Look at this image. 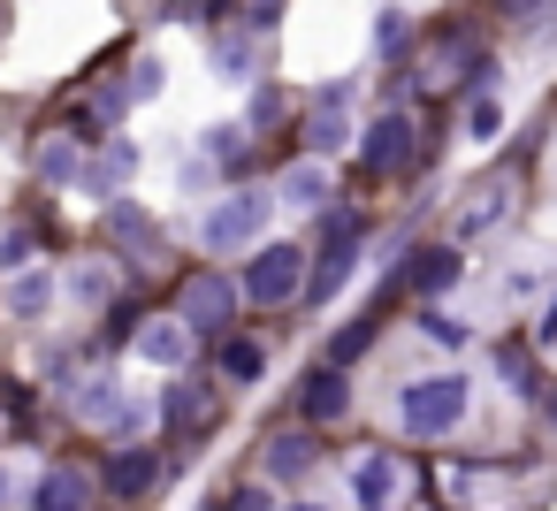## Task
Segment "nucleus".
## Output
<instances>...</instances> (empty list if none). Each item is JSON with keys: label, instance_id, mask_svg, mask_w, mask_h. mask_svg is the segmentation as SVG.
Instances as JSON below:
<instances>
[{"label": "nucleus", "instance_id": "12", "mask_svg": "<svg viewBox=\"0 0 557 511\" xmlns=\"http://www.w3.org/2000/svg\"><path fill=\"white\" fill-rule=\"evenodd\" d=\"M344 100H351V85H329V100L306 115V146H313V153H336V146L351 138V123H344Z\"/></svg>", "mask_w": 557, "mask_h": 511}, {"label": "nucleus", "instance_id": "11", "mask_svg": "<svg viewBox=\"0 0 557 511\" xmlns=\"http://www.w3.org/2000/svg\"><path fill=\"white\" fill-rule=\"evenodd\" d=\"M138 359H153V366H184V359H191V328H184L176 313L146 321V328H138Z\"/></svg>", "mask_w": 557, "mask_h": 511}, {"label": "nucleus", "instance_id": "25", "mask_svg": "<svg viewBox=\"0 0 557 511\" xmlns=\"http://www.w3.org/2000/svg\"><path fill=\"white\" fill-rule=\"evenodd\" d=\"M374 47H405V16H382L374 24Z\"/></svg>", "mask_w": 557, "mask_h": 511}, {"label": "nucleus", "instance_id": "15", "mask_svg": "<svg viewBox=\"0 0 557 511\" xmlns=\"http://www.w3.org/2000/svg\"><path fill=\"white\" fill-rule=\"evenodd\" d=\"M214 366H222L230 382H260V374H268V351H260L252 336H222V351H214Z\"/></svg>", "mask_w": 557, "mask_h": 511}, {"label": "nucleus", "instance_id": "4", "mask_svg": "<svg viewBox=\"0 0 557 511\" xmlns=\"http://www.w3.org/2000/svg\"><path fill=\"white\" fill-rule=\"evenodd\" d=\"M260 229H268V191H230L199 237H207V252H245V245H260Z\"/></svg>", "mask_w": 557, "mask_h": 511}, {"label": "nucleus", "instance_id": "1", "mask_svg": "<svg viewBox=\"0 0 557 511\" xmlns=\"http://www.w3.org/2000/svg\"><path fill=\"white\" fill-rule=\"evenodd\" d=\"M397 420H405V435L443 443V435L466 420V374H428V382H412V389L397 397Z\"/></svg>", "mask_w": 557, "mask_h": 511}, {"label": "nucleus", "instance_id": "29", "mask_svg": "<svg viewBox=\"0 0 557 511\" xmlns=\"http://www.w3.org/2000/svg\"><path fill=\"white\" fill-rule=\"evenodd\" d=\"M230 511H268V496H260V488H237V496H230Z\"/></svg>", "mask_w": 557, "mask_h": 511}, {"label": "nucleus", "instance_id": "32", "mask_svg": "<svg viewBox=\"0 0 557 511\" xmlns=\"http://www.w3.org/2000/svg\"><path fill=\"white\" fill-rule=\"evenodd\" d=\"M0 503H9V481H0Z\"/></svg>", "mask_w": 557, "mask_h": 511}, {"label": "nucleus", "instance_id": "10", "mask_svg": "<svg viewBox=\"0 0 557 511\" xmlns=\"http://www.w3.org/2000/svg\"><path fill=\"white\" fill-rule=\"evenodd\" d=\"M32 511H92V473H77V465H47Z\"/></svg>", "mask_w": 557, "mask_h": 511}, {"label": "nucleus", "instance_id": "7", "mask_svg": "<svg viewBox=\"0 0 557 511\" xmlns=\"http://www.w3.org/2000/svg\"><path fill=\"white\" fill-rule=\"evenodd\" d=\"M359 161H367V176H397V169L412 161V115H382V123H367Z\"/></svg>", "mask_w": 557, "mask_h": 511}, {"label": "nucleus", "instance_id": "2", "mask_svg": "<svg viewBox=\"0 0 557 511\" xmlns=\"http://www.w3.org/2000/svg\"><path fill=\"white\" fill-rule=\"evenodd\" d=\"M351 267H359V222H351V214H329V237H321L313 267L298 275V298H306V306H329Z\"/></svg>", "mask_w": 557, "mask_h": 511}, {"label": "nucleus", "instance_id": "9", "mask_svg": "<svg viewBox=\"0 0 557 511\" xmlns=\"http://www.w3.org/2000/svg\"><path fill=\"white\" fill-rule=\"evenodd\" d=\"M397 488H405V465H397V458H382V450H374V458H359V465H351V496H359L367 511H389V503H397Z\"/></svg>", "mask_w": 557, "mask_h": 511}, {"label": "nucleus", "instance_id": "31", "mask_svg": "<svg viewBox=\"0 0 557 511\" xmlns=\"http://www.w3.org/2000/svg\"><path fill=\"white\" fill-rule=\"evenodd\" d=\"M283 511H321V503H283Z\"/></svg>", "mask_w": 557, "mask_h": 511}, {"label": "nucleus", "instance_id": "27", "mask_svg": "<svg viewBox=\"0 0 557 511\" xmlns=\"http://www.w3.org/2000/svg\"><path fill=\"white\" fill-rule=\"evenodd\" d=\"M534 344H557V298L542 306V321H534Z\"/></svg>", "mask_w": 557, "mask_h": 511}, {"label": "nucleus", "instance_id": "30", "mask_svg": "<svg viewBox=\"0 0 557 511\" xmlns=\"http://www.w3.org/2000/svg\"><path fill=\"white\" fill-rule=\"evenodd\" d=\"M275 9H283V0H252V32H268V24H275Z\"/></svg>", "mask_w": 557, "mask_h": 511}, {"label": "nucleus", "instance_id": "21", "mask_svg": "<svg viewBox=\"0 0 557 511\" xmlns=\"http://www.w3.org/2000/svg\"><path fill=\"white\" fill-rule=\"evenodd\" d=\"M123 92H131V100H153V92H161V62H138V70H131V85H123Z\"/></svg>", "mask_w": 557, "mask_h": 511}, {"label": "nucleus", "instance_id": "19", "mask_svg": "<svg viewBox=\"0 0 557 511\" xmlns=\"http://www.w3.org/2000/svg\"><path fill=\"white\" fill-rule=\"evenodd\" d=\"M191 420H207V397L199 389H169V427H191Z\"/></svg>", "mask_w": 557, "mask_h": 511}, {"label": "nucleus", "instance_id": "16", "mask_svg": "<svg viewBox=\"0 0 557 511\" xmlns=\"http://www.w3.org/2000/svg\"><path fill=\"white\" fill-rule=\"evenodd\" d=\"M344 404H351V382H344V366H321V374L306 382V412H313V420H336Z\"/></svg>", "mask_w": 557, "mask_h": 511}, {"label": "nucleus", "instance_id": "24", "mask_svg": "<svg viewBox=\"0 0 557 511\" xmlns=\"http://www.w3.org/2000/svg\"><path fill=\"white\" fill-rule=\"evenodd\" d=\"M466 130H473V138H496V100H481V108L466 115Z\"/></svg>", "mask_w": 557, "mask_h": 511}, {"label": "nucleus", "instance_id": "18", "mask_svg": "<svg viewBox=\"0 0 557 511\" xmlns=\"http://www.w3.org/2000/svg\"><path fill=\"white\" fill-rule=\"evenodd\" d=\"M374 328H382V306H374V313H367V321H351V328H344V336H336V344H329V366H351V359H359V351H367V344H374Z\"/></svg>", "mask_w": 557, "mask_h": 511}, {"label": "nucleus", "instance_id": "28", "mask_svg": "<svg viewBox=\"0 0 557 511\" xmlns=\"http://www.w3.org/2000/svg\"><path fill=\"white\" fill-rule=\"evenodd\" d=\"M496 9H504V16H519V24H527V16H542V9H549V0H496Z\"/></svg>", "mask_w": 557, "mask_h": 511}, {"label": "nucleus", "instance_id": "5", "mask_svg": "<svg viewBox=\"0 0 557 511\" xmlns=\"http://www.w3.org/2000/svg\"><path fill=\"white\" fill-rule=\"evenodd\" d=\"M458 275H466V252H458V245H420L412 260H397V275L382 283V298H374V306H389L397 290H420V298H435V290H450Z\"/></svg>", "mask_w": 557, "mask_h": 511}, {"label": "nucleus", "instance_id": "20", "mask_svg": "<svg viewBox=\"0 0 557 511\" xmlns=\"http://www.w3.org/2000/svg\"><path fill=\"white\" fill-rule=\"evenodd\" d=\"M108 222H115V237H131V245H153V222H146V214H131V207H115Z\"/></svg>", "mask_w": 557, "mask_h": 511}, {"label": "nucleus", "instance_id": "8", "mask_svg": "<svg viewBox=\"0 0 557 511\" xmlns=\"http://www.w3.org/2000/svg\"><path fill=\"white\" fill-rule=\"evenodd\" d=\"M153 481H161V458H153L146 443H123V450L108 458V473H100V488H108L115 503H138Z\"/></svg>", "mask_w": 557, "mask_h": 511}, {"label": "nucleus", "instance_id": "13", "mask_svg": "<svg viewBox=\"0 0 557 511\" xmlns=\"http://www.w3.org/2000/svg\"><path fill=\"white\" fill-rule=\"evenodd\" d=\"M496 214H511V184H473V199L458 207V222H450V237L466 245V237H481Z\"/></svg>", "mask_w": 557, "mask_h": 511}, {"label": "nucleus", "instance_id": "26", "mask_svg": "<svg viewBox=\"0 0 557 511\" xmlns=\"http://www.w3.org/2000/svg\"><path fill=\"white\" fill-rule=\"evenodd\" d=\"M245 62H252V47H222V77H252Z\"/></svg>", "mask_w": 557, "mask_h": 511}, {"label": "nucleus", "instance_id": "23", "mask_svg": "<svg viewBox=\"0 0 557 511\" xmlns=\"http://www.w3.org/2000/svg\"><path fill=\"white\" fill-rule=\"evenodd\" d=\"M9 306H16V313H39V306H47V275H24V283H16V298H9Z\"/></svg>", "mask_w": 557, "mask_h": 511}, {"label": "nucleus", "instance_id": "3", "mask_svg": "<svg viewBox=\"0 0 557 511\" xmlns=\"http://www.w3.org/2000/svg\"><path fill=\"white\" fill-rule=\"evenodd\" d=\"M298 275H306V245H260L252 267H245V283H237V298H252V306H290V298H298Z\"/></svg>", "mask_w": 557, "mask_h": 511}, {"label": "nucleus", "instance_id": "22", "mask_svg": "<svg viewBox=\"0 0 557 511\" xmlns=\"http://www.w3.org/2000/svg\"><path fill=\"white\" fill-rule=\"evenodd\" d=\"M70 290H77V306H100V298H108V275L85 267V275H70Z\"/></svg>", "mask_w": 557, "mask_h": 511}, {"label": "nucleus", "instance_id": "14", "mask_svg": "<svg viewBox=\"0 0 557 511\" xmlns=\"http://www.w3.org/2000/svg\"><path fill=\"white\" fill-rule=\"evenodd\" d=\"M313 450H321V435H306V427H283V435L268 443V473H275V481H290V473H306V465H313Z\"/></svg>", "mask_w": 557, "mask_h": 511}, {"label": "nucleus", "instance_id": "17", "mask_svg": "<svg viewBox=\"0 0 557 511\" xmlns=\"http://www.w3.org/2000/svg\"><path fill=\"white\" fill-rule=\"evenodd\" d=\"M321 199H329V169L321 161H298L283 176V207H321Z\"/></svg>", "mask_w": 557, "mask_h": 511}, {"label": "nucleus", "instance_id": "6", "mask_svg": "<svg viewBox=\"0 0 557 511\" xmlns=\"http://www.w3.org/2000/svg\"><path fill=\"white\" fill-rule=\"evenodd\" d=\"M230 313H237V283L214 275V267H199V275L184 283V298H176V321H184L191 336H222Z\"/></svg>", "mask_w": 557, "mask_h": 511}]
</instances>
